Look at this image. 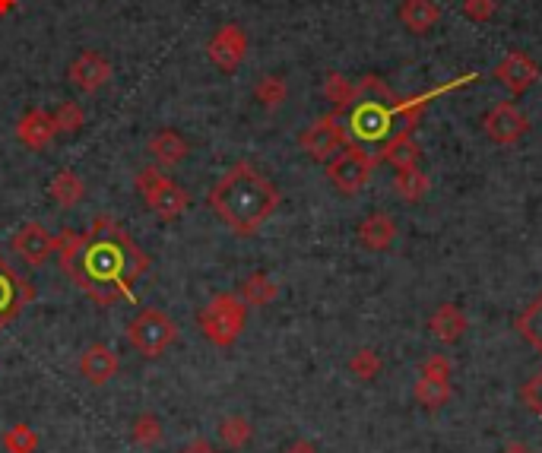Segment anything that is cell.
I'll return each instance as SVG.
<instances>
[{
  "label": "cell",
  "instance_id": "6da1fadb",
  "mask_svg": "<svg viewBox=\"0 0 542 453\" xmlns=\"http://www.w3.org/2000/svg\"><path fill=\"white\" fill-rule=\"evenodd\" d=\"M61 270L99 308L118 305L134 295V286L149 273V257L111 216H96L86 232H64L58 238Z\"/></svg>",
  "mask_w": 542,
  "mask_h": 453
},
{
  "label": "cell",
  "instance_id": "7a4b0ae2",
  "mask_svg": "<svg viewBox=\"0 0 542 453\" xmlns=\"http://www.w3.org/2000/svg\"><path fill=\"white\" fill-rule=\"evenodd\" d=\"M476 77H460L447 86H438L425 96L413 99H400L387 89L381 77H362L359 83V99L349 111H343V127H346V143L359 146V149H381L387 140H394L397 134H416V127L425 115V108L432 99H438L447 89H460L466 83H473Z\"/></svg>",
  "mask_w": 542,
  "mask_h": 453
},
{
  "label": "cell",
  "instance_id": "3957f363",
  "mask_svg": "<svg viewBox=\"0 0 542 453\" xmlns=\"http://www.w3.org/2000/svg\"><path fill=\"white\" fill-rule=\"evenodd\" d=\"M279 206L276 184L257 172L251 162H235L210 191V210L226 229L238 238H251L260 232Z\"/></svg>",
  "mask_w": 542,
  "mask_h": 453
},
{
  "label": "cell",
  "instance_id": "277c9868",
  "mask_svg": "<svg viewBox=\"0 0 542 453\" xmlns=\"http://www.w3.org/2000/svg\"><path fill=\"white\" fill-rule=\"evenodd\" d=\"M245 320H248L245 298H241L238 292H219L200 308L197 327L213 346L232 349L241 339V333H245Z\"/></svg>",
  "mask_w": 542,
  "mask_h": 453
},
{
  "label": "cell",
  "instance_id": "5b68a950",
  "mask_svg": "<svg viewBox=\"0 0 542 453\" xmlns=\"http://www.w3.org/2000/svg\"><path fill=\"white\" fill-rule=\"evenodd\" d=\"M137 194L149 206V213H156L162 222H175L191 210V194L172 178H165L156 165H143L137 178Z\"/></svg>",
  "mask_w": 542,
  "mask_h": 453
},
{
  "label": "cell",
  "instance_id": "8992f818",
  "mask_svg": "<svg viewBox=\"0 0 542 453\" xmlns=\"http://www.w3.org/2000/svg\"><path fill=\"white\" fill-rule=\"evenodd\" d=\"M127 339L143 358H159L178 339L175 320L159 308H143L127 327Z\"/></svg>",
  "mask_w": 542,
  "mask_h": 453
},
{
  "label": "cell",
  "instance_id": "52a82bcc",
  "mask_svg": "<svg viewBox=\"0 0 542 453\" xmlns=\"http://www.w3.org/2000/svg\"><path fill=\"white\" fill-rule=\"evenodd\" d=\"M375 165H378L375 156H368L365 149L346 143L340 153H336V156L327 162V178H330V184L336 187V191L352 197V194H359L362 187L371 181V172H375Z\"/></svg>",
  "mask_w": 542,
  "mask_h": 453
},
{
  "label": "cell",
  "instance_id": "ba28073f",
  "mask_svg": "<svg viewBox=\"0 0 542 453\" xmlns=\"http://www.w3.org/2000/svg\"><path fill=\"white\" fill-rule=\"evenodd\" d=\"M298 146L305 149L308 159L314 162H330L340 149L346 146V127H343V118L330 111V115L317 118L311 127L302 130V137H298Z\"/></svg>",
  "mask_w": 542,
  "mask_h": 453
},
{
  "label": "cell",
  "instance_id": "9c48e42d",
  "mask_svg": "<svg viewBox=\"0 0 542 453\" xmlns=\"http://www.w3.org/2000/svg\"><path fill=\"white\" fill-rule=\"evenodd\" d=\"M482 130H485V137H489L492 143H498V146H514L517 140L527 137L530 118H527V111H520L514 102H498L495 108L485 111Z\"/></svg>",
  "mask_w": 542,
  "mask_h": 453
},
{
  "label": "cell",
  "instance_id": "30bf717a",
  "mask_svg": "<svg viewBox=\"0 0 542 453\" xmlns=\"http://www.w3.org/2000/svg\"><path fill=\"white\" fill-rule=\"evenodd\" d=\"M207 58L213 61L216 70L222 73H235L248 58V32L238 23L219 26L213 32V39L207 42Z\"/></svg>",
  "mask_w": 542,
  "mask_h": 453
},
{
  "label": "cell",
  "instance_id": "8fae6325",
  "mask_svg": "<svg viewBox=\"0 0 542 453\" xmlns=\"http://www.w3.org/2000/svg\"><path fill=\"white\" fill-rule=\"evenodd\" d=\"M10 248L26 267H45L51 254H58V238H54L42 222H23L10 238Z\"/></svg>",
  "mask_w": 542,
  "mask_h": 453
},
{
  "label": "cell",
  "instance_id": "7c38bea8",
  "mask_svg": "<svg viewBox=\"0 0 542 453\" xmlns=\"http://www.w3.org/2000/svg\"><path fill=\"white\" fill-rule=\"evenodd\" d=\"M32 301H35L32 282H26L4 257H0V330H4L7 324H13V320L20 317L23 308L32 305Z\"/></svg>",
  "mask_w": 542,
  "mask_h": 453
},
{
  "label": "cell",
  "instance_id": "4fadbf2b",
  "mask_svg": "<svg viewBox=\"0 0 542 453\" xmlns=\"http://www.w3.org/2000/svg\"><path fill=\"white\" fill-rule=\"evenodd\" d=\"M447 396H451V362L444 355L425 358L416 384V400L428 409H438L447 403Z\"/></svg>",
  "mask_w": 542,
  "mask_h": 453
},
{
  "label": "cell",
  "instance_id": "5bb4252c",
  "mask_svg": "<svg viewBox=\"0 0 542 453\" xmlns=\"http://www.w3.org/2000/svg\"><path fill=\"white\" fill-rule=\"evenodd\" d=\"M70 86H77L80 92H99L111 83V61L102 51H83L77 61L67 67Z\"/></svg>",
  "mask_w": 542,
  "mask_h": 453
},
{
  "label": "cell",
  "instance_id": "9a60e30c",
  "mask_svg": "<svg viewBox=\"0 0 542 453\" xmlns=\"http://www.w3.org/2000/svg\"><path fill=\"white\" fill-rule=\"evenodd\" d=\"M495 77L498 83L508 86L511 96H523L539 83V67L527 51H508L495 67Z\"/></svg>",
  "mask_w": 542,
  "mask_h": 453
},
{
  "label": "cell",
  "instance_id": "2e32d148",
  "mask_svg": "<svg viewBox=\"0 0 542 453\" xmlns=\"http://www.w3.org/2000/svg\"><path fill=\"white\" fill-rule=\"evenodd\" d=\"M54 137H58L54 115H48V111H42V108H29L20 118V124H16V140H20L26 149H32V153L48 149L54 143Z\"/></svg>",
  "mask_w": 542,
  "mask_h": 453
},
{
  "label": "cell",
  "instance_id": "e0dca14e",
  "mask_svg": "<svg viewBox=\"0 0 542 453\" xmlns=\"http://www.w3.org/2000/svg\"><path fill=\"white\" fill-rule=\"evenodd\" d=\"M80 374L92 387H105L111 377L118 374V355L111 352L105 343H92L80 355Z\"/></svg>",
  "mask_w": 542,
  "mask_h": 453
},
{
  "label": "cell",
  "instance_id": "ac0fdd59",
  "mask_svg": "<svg viewBox=\"0 0 542 453\" xmlns=\"http://www.w3.org/2000/svg\"><path fill=\"white\" fill-rule=\"evenodd\" d=\"M397 20L413 35H428L438 26L441 10H438L435 0H403L400 10H397Z\"/></svg>",
  "mask_w": 542,
  "mask_h": 453
},
{
  "label": "cell",
  "instance_id": "d6986e66",
  "mask_svg": "<svg viewBox=\"0 0 542 453\" xmlns=\"http://www.w3.org/2000/svg\"><path fill=\"white\" fill-rule=\"evenodd\" d=\"M149 153H153V159H156L159 165L175 168V165H181L184 159H188L191 146H188V140L178 134V130L162 127L159 134H153V140H149Z\"/></svg>",
  "mask_w": 542,
  "mask_h": 453
},
{
  "label": "cell",
  "instance_id": "ffe728a7",
  "mask_svg": "<svg viewBox=\"0 0 542 453\" xmlns=\"http://www.w3.org/2000/svg\"><path fill=\"white\" fill-rule=\"evenodd\" d=\"M359 241L368 251H387L390 244L397 241V222L387 213H371L368 219H362L359 225Z\"/></svg>",
  "mask_w": 542,
  "mask_h": 453
},
{
  "label": "cell",
  "instance_id": "44dd1931",
  "mask_svg": "<svg viewBox=\"0 0 542 453\" xmlns=\"http://www.w3.org/2000/svg\"><path fill=\"white\" fill-rule=\"evenodd\" d=\"M375 159L394 165L397 172H400V168H416V165L422 162V149H419V143L413 140V134H397L394 140H387V143L378 149Z\"/></svg>",
  "mask_w": 542,
  "mask_h": 453
},
{
  "label": "cell",
  "instance_id": "7402d4cb",
  "mask_svg": "<svg viewBox=\"0 0 542 453\" xmlns=\"http://www.w3.org/2000/svg\"><path fill=\"white\" fill-rule=\"evenodd\" d=\"M428 330H432V336L435 339H441V343H457V339L466 333V314L457 308V305H441L435 314H432V320H428Z\"/></svg>",
  "mask_w": 542,
  "mask_h": 453
},
{
  "label": "cell",
  "instance_id": "603a6c76",
  "mask_svg": "<svg viewBox=\"0 0 542 453\" xmlns=\"http://www.w3.org/2000/svg\"><path fill=\"white\" fill-rule=\"evenodd\" d=\"M48 194H51L54 200H58L61 210H73L77 203H83V197H86V184H83V178H80L77 172H73V168H61V172L51 178Z\"/></svg>",
  "mask_w": 542,
  "mask_h": 453
},
{
  "label": "cell",
  "instance_id": "cb8c5ba5",
  "mask_svg": "<svg viewBox=\"0 0 542 453\" xmlns=\"http://www.w3.org/2000/svg\"><path fill=\"white\" fill-rule=\"evenodd\" d=\"M324 96H327V102L333 105L336 115H343V111H349V108L355 105V99H359V86H355L352 80H346L343 73H327Z\"/></svg>",
  "mask_w": 542,
  "mask_h": 453
},
{
  "label": "cell",
  "instance_id": "d4e9b609",
  "mask_svg": "<svg viewBox=\"0 0 542 453\" xmlns=\"http://www.w3.org/2000/svg\"><path fill=\"white\" fill-rule=\"evenodd\" d=\"M241 298H245V305L251 308H267L270 305V301L279 295V286H276V282L267 276V273H251L245 282H241V292H238Z\"/></svg>",
  "mask_w": 542,
  "mask_h": 453
},
{
  "label": "cell",
  "instance_id": "484cf974",
  "mask_svg": "<svg viewBox=\"0 0 542 453\" xmlns=\"http://www.w3.org/2000/svg\"><path fill=\"white\" fill-rule=\"evenodd\" d=\"M394 184H397V194L403 200H409V203H419L428 191H432V181H428V175L422 172L419 165L416 168H400Z\"/></svg>",
  "mask_w": 542,
  "mask_h": 453
},
{
  "label": "cell",
  "instance_id": "4316f807",
  "mask_svg": "<svg viewBox=\"0 0 542 453\" xmlns=\"http://www.w3.org/2000/svg\"><path fill=\"white\" fill-rule=\"evenodd\" d=\"M517 330L542 355V295H536L527 305V311L517 317Z\"/></svg>",
  "mask_w": 542,
  "mask_h": 453
},
{
  "label": "cell",
  "instance_id": "83f0119b",
  "mask_svg": "<svg viewBox=\"0 0 542 453\" xmlns=\"http://www.w3.org/2000/svg\"><path fill=\"white\" fill-rule=\"evenodd\" d=\"M251 422L245 419V415H229V419L219 422V441L226 444L229 450H241L248 441H251Z\"/></svg>",
  "mask_w": 542,
  "mask_h": 453
},
{
  "label": "cell",
  "instance_id": "f1b7e54d",
  "mask_svg": "<svg viewBox=\"0 0 542 453\" xmlns=\"http://www.w3.org/2000/svg\"><path fill=\"white\" fill-rule=\"evenodd\" d=\"M254 96H257V102L264 105L267 111H273V108H279V105L286 102L289 86H286L283 77H276V73H267V77L254 86Z\"/></svg>",
  "mask_w": 542,
  "mask_h": 453
},
{
  "label": "cell",
  "instance_id": "f546056e",
  "mask_svg": "<svg viewBox=\"0 0 542 453\" xmlns=\"http://www.w3.org/2000/svg\"><path fill=\"white\" fill-rule=\"evenodd\" d=\"M130 438H134V444H140V447H156V444H162V422L156 419L153 412H143V415H137L134 419V428H130Z\"/></svg>",
  "mask_w": 542,
  "mask_h": 453
},
{
  "label": "cell",
  "instance_id": "4dcf8cb0",
  "mask_svg": "<svg viewBox=\"0 0 542 453\" xmlns=\"http://www.w3.org/2000/svg\"><path fill=\"white\" fill-rule=\"evenodd\" d=\"M42 447V438L39 431H32L29 425H13L7 434H4V450L7 453H35Z\"/></svg>",
  "mask_w": 542,
  "mask_h": 453
},
{
  "label": "cell",
  "instance_id": "1f68e13d",
  "mask_svg": "<svg viewBox=\"0 0 542 453\" xmlns=\"http://www.w3.org/2000/svg\"><path fill=\"white\" fill-rule=\"evenodd\" d=\"M83 124H86V111L77 102H61L58 111H54V127H58V137H73Z\"/></svg>",
  "mask_w": 542,
  "mask_h": 453
},
{
  "label": "cell",
  "instance_id": "d6a6232c",
  "mask_svg": "<svg viewBox=\"0 0 542 453\" xmlns=\"http://www.w3.org/2000/svg\"><path fill=\"white\" fill-rule=\"evenodd\" d=\"M349 371L359 377V381H375L378 371H381V358L378 352H371V349H359L352 355V362H349Z\"/></svg>",
  "mask_w": 542,
  "mask_h": 453
},
{
  "label": "cell",
  "instance_id": "836d02e7",
  "mask_svg": "<svg viewBox=\"0 0 542 453\" xmlns=\"http://www.w3.org/2000/svg\"><path fill=\"white\" fill-rule=\"evenodd\" d=\"M495 13H498L495 0H463V16L470 23H489Z\"/></svg>",
  "mask_w": 542,
  "mask_h": 453
},
{
  "label": "cell",
  "instance_id": "e575fe53",
  "mask_svg": "<svg viewBox=\"0 0 542 453\" xmlns=\"http://www.w3.org/2000/svg\"><path fill=\"white\" fill-rule=\"evenodd\" d=\"M520 396H523V406H527L533 415H539V419H542V371H536L530 381L523 384Z\"/></svg>",
  "mask_w": 542,
  "mask_h": 453
},
{
  "label": "cell",
  "instance_id": "d590c367",
  "mask_svg": "<svg viewBox=\"0 0 542 453\" xmlns=\"http://www.w3.org/2000/svg\"><path fill=\"white\" fill-rule=\"evenodd\" d=\"M181 453H219V450H216L210 441H203V438H200V441H191V444L184 447Z\"/></svg>",
  "mask_w": 542,
  "mask_h": 453
},
{
  "label": "cell",
  "instance_id": "8d00e7d4",
  "mask_svg": "<svg viewBox=\"0 0 542 453\" xmlns=\"http://www.w3.org/2000/svg\"><path fill=\"white\" fill-rule=\"evenodd\" d=\"M283 453H317V447H314L311 441H295V444H289Z\"/></svg>",
  "mask_w": 542,
  "mask_h": 453
},
{
  "label": "cell",
  "instance_id": "74e56055",
  "mask_svg": "<svg viewBox=\"0 0 542 453\" xmlns=\"http://www.w3.org/2000/svg\"><path fill=\"white\" fill-rule=\"evenodd\" d=\"M501 453H533V450H530L527 444H523V441H511V444H508V447H504Z\"/></svg>",
  "mask_w": 542,
  "mask_h": 453
},
{
  "label": "cell",
  "instance_id": "f35d334b",
  "mask_svg": "<svg viewBox=\"0 0 542 453\" xmlns=\"http://www.w3.org/2000/svg\"><path fill=\"white\" fill-rule=\"evenodd\" d=\"M16 7V0H0V16H4V13H10Z\"/></svg>",
  "mask_w": 542,
  "mask_h": 453
}]
</instances>
